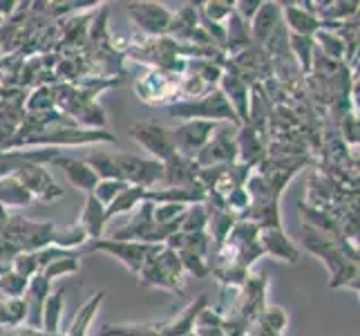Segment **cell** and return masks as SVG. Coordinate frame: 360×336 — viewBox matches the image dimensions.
<instances>
[{"label":"cell","mask_w":360,"mask_h":336,"mask_svg":"<svg viewBox=\"0 0 360 336\" xmlns=\"http://www.w3.org/2000/svg\"><path fill=\"white\" fill-rule=\"evenodd\" d=\"M300 240L307 251L320 258L322 263H325V267L329 269V273H331L329 287L331 290L358 292V263L347 258L345 249H342V235L333 238V235L302 227Z\"/></svg>","instance_id":"obj_1"},{"label":"cell","mask_w":360,"mask_h":336,"mask_svg":"<svg viewBox=\"0 0 360 336\" xmlns=\"http://www.w3.org/2000/svg\"><path fill=\"white\" fill-rule=\"evenodd\" d=\"M166 112L179 121L200 119V121H213V123H233L235 128L242 126L219 88L210 90L208 94L200 99H179V101L166 106Z\"/></svg>","instance_id":"obj_2"},{"label":"cell","mask_w":360,"mask_h":336,"mask_svg":"<svg viewBox=\"0 0 360 336\" xmlns=\"http://www.w3.org/2000/svg\"><path fill=\"white\" fill-rule=\"evenodd\" d=\"M11 175H14L25 186V191L39 202H56L65 195V191L54 182L52 173H49L43 164H36L32 159L16 161Z\"/></svg>","instance_id":"obj_3"},{"label":"cell","mask_w":360,"mask_h":336,"mask_svg":"<svg viewBox=\"0 0 360 336\" xmlns=\"http://www.w3.org/2000/svg\"><path fill=\"white\" fill-rule=\"evenodd\" d=\"M179 79L177 74L164 70H148L141 79L134 81V92L143 104H175L179 101Z\"/></svg>","instance_id":"obj_4"},{"label":"cell","mask_w":360,"mask_h":336,"mask_svg":"<svg viewBox=\"0 0 360 336\" xmlns=\"http://www.w3.org/2000/svg\"><path fill=\"white\" fill-rule=\"evenodd\" d=\"M126 9L139 34L148 36V39L168 36L172 14H175L172 9H168V5L155 3V0H143V3H128Z\"/></svg>","instance_id":"obj_5"},{"label":"cell","mask_w":360,"mask_h":336,"mask_svg":"<svg viewBox=\"0 0 360 336\" xmlns=\"http://www.w3.org/2000/svg\"><path fill=\"white\" fill-rule=\"evenodd\" d=\"M130 137L139 144L143 151L150 155V159L155 161H168L170 157H175V144H172V135L170 128L161 126L157 121H141V123H134L130 126Z\"/></svg>","instance_id":"obj_6"},{"label":"cell","mask_w":360,"mask_h":336,"mask_svg":"<svg viewBox=\"0 0 360 336\" xmlns=\"http://www.w3.org/2000/svg\"><path fill=\"white\" fill-rule=\"evenodd\" d=\"M155 244H143V242H121L112 238H98V240H88L83 247V251H103L108 256L117 258L119 263L126 267L132 276H139V271L146 263L148 254L153 251Z\"/></svg>","instance_id":"obj_7"},{"label":"cell","mask_w":360,"mask_h":336,"mask_svg":"<svg viewBox=\"0 0 360 336\" xmlns=\"http://www.w3.org/2000/svg\"><path fill=\"white\" fill-rule=\"evenodd\" d=\"M121 180L130 186H143V189H155L164 178V164L148 157H139L132 153H115Z\"/></svg>","instance_id":"obj_8"},{"label":"cell","mask_w":360,"mask_h":336,"mask_svg":"<svg viewBox=\"0 0 360 336\" xmlns=\"http://www.w3.org/2000/svg\"><path fill=\"white\" fill-rule=\"evenodd\" d=\"M193 161L200 168L224 166V164L238 161V146H235V135L231 132V123H217L213 137H210L208 144L202 148L200 155H197Z\"/></svg>","instance_id":"obj_9"},{"label":"cell","mask_w":360,"mask_h":336,"mask_svg":"<svg viewBox=\"0 0 360 336\" xmlns=\"http://www.w3.org/2000/svg\"><path fill=\"white\" fill-rule=\"evenodd\" d=\"M215 128H217V123H213V121H200V119L181 121L179 126L170 128L172 144H175L177 155L195 159L197 155H200L202 148L208 144L210 137H213Z\"/></svg>","instance_id":"obj_10"},{"label":"cell","mask_w":360,"mask_h":336,"mask_svg":"<svg viewBox=\"0 0 360 336\" xmlns=\"http://www.w3.org/2000/svg\"><path fill=\"white\" fill-rule=\"evenodd\" d=\"M282 23L293 36H314L320 30V20L314 11V0H297V3H280Z\"/></svg>","instance_id":"obj_11"},{"label":"cell","mask_w":360,"mask_h":336,"mask_svg":"<svg viewBox=\"0 0 360 336\" xmlns=\"http://www.w3.org/2000/svg\"><path fill=\"white\" fill-rule=\"evenodd\" d=\"M257 244L262 249V256H269L278 263H289L295 265L300 260V249L291 242V238L280 229H259L257 233Z\"/></svg>","instance_id":"obj_12"},{"label":"cell","mask_w":360,"mask_h":336,"mask_svg":"<svg viewBox=\"0 0 360 336\" xmlns=\"http://www.w3.org/2000/svg\"><path fill=\"white\" fill-rule=\"evenodd\" d=\"M208 303V294H200L195 298L193 303H188L179 314H175L170 321L164 323H157V330L161 336H191L193 328H195V321L200 316L202 309H206Z\"/></svg>","instance_id":"obj_13"},{"label":"cell","mask_w":360,"mask_h":336,"mask_svg":"<svg viewBox=\"0 0 360 336\" xmlns=\"http://www.w3.org/2000/svg\"><path fill=\"white\" fill-rule=\"evenodd\" d=\"M235 146H238V161L251 168H257L259 161L266 157L269 151V139L262 135H257L253 128L240 126L235 132Z\"/></svg>","instance_id":"obj_14"},{"label":"cell","mask_w":360,"mask_h":336,"mask_svg":"<svg viewBox=\"0 0 360 336\" xmlns=\"http://www.w3.org/2000/svg\"><path fill=\"white\" fill-rule=\"evenodd\" d=\"M52 294V282L43 278L41 273H36L34 278H30L27 292H25V301H27V321L25 328L39 330L43 328V305L47 301V296Z\"/></svg>","instance_id":"obj_15"},{"label":"cell","mask_w":360,"mask_h":336,"mask_svg":"<svg viewBox=\"0 0 360 336\" xmlns=\"http://www.w3.org/2000/svg\"><path fill=\"white\" fill-rule=\"evenodd\" d=\"M52 164L58 166V168H63L68 182L74 186V189L83 191L85 195H92V191L96 189L98 178H96V173L88 166V161H85V159H77V157H70V155H58Z\"/></svg>","instance_id":"obj_16"},{"label":"cell","mask_w":360,"mask_h":336,"mask_svg":"<svg viewBox=\"0 0 360 336\" xmlns=\"http://www.w3.org/2000/svg\"><path fill=\"white\" fill-rule=\"evenodd\" d=\"M153 202H141L136 206L134 216L130 218V222L126 224L123 229L112 233V240H121V242H143L148 240L153 227H155V220H153Z\"/></svg>","instance_id":"obj_17"},{"label":"cell","mask_w":360,"mask_h":336,"mask_svg":"<svg viewBox=\"0 0 360 336\" xmlns=\"http://www.w3.org/2000/svg\"><path fill=\"white\" fill-rule=\"evenodd\" d=\"M217 88L226 97V101L231 104L235 117H238L240 123L244 126L246 117H248V101H251V85H248L244 79H240L238 74L224 72V77H221Z\"/></svg>","instance_id":"obj_18"},{"label":"cell","mask_w":360,"mask_h":336,"mask_svg":"<svg viewBox=\"0 0 360 336\" xmlns=\"http://www.w3.org/2000/svg\"><path fill=\"white\" fill-rule=\"evenodd\" d=\"M282 23V9H280V3H262L259 9L255 11V16L248 25V32H251V43L262 47L264 41L273 34V30L278 27Z\"/></svg>","instance_id":"obj_19"},{"label":"cell","mask_w":360,"mask_h":336,"mask_svg":"<svg viewBox=\"0 0 360 336\" xmlns=\"http://www.w3.org/2000/svg\"><path fill=\"white\" fill-rule=\"evenodd\" d=\"M155 263H157L159 271L164 273V278L168 280L170 292L181 296L184 294V287H186V271L181 267L179 254L172 251V249H168L166 244H161L159 251L155 254Z\"/></svg>","instance_id":"obj_20"},{"label":"cell","mask_w":360,"mask_h":336,"mask_svg":"<svg viewBox=\"0 0 360 336\" xmlns=\"http://www.w3.org/2000/svg\"><path fill=\"white\" fill-rule=\"evenodd\" d=\"M197 170L200 166L193 159L175 155L164 161V178L161 186H195L197 184Z\"/></svg>","instance_id":"obj_21"},{"label":"cell","mask_w":360,"mask_h":336,"mask_svg":"<svg viewBox=\"0 0 360 336\" xmlns=\"http://www.w3.org/2000/svg\"><path fill=\"white\" fill-rule=\"evenodd\" d=\"M79 227L85 231L88 240H98L103 238V231H105V224H108V211L101 202L94 200V195H88L85 200V206L81 211V218H79Z\"/></svg>","instance_id":"obj_22"},{"label":"cell","mask_w":360,"mask_h":336,"mask_svg":"<svg viewBox=\"0 0 360 336\" xmlns=\"http://www.w3.org/2000/svg\"><path fill=\"white\" fill-rule=\"evenodd\" d=\"M358 0H322V3H314V11L320 23H345L358 18Z\"/></svg>","instance_id":"obj_23"},{"label":"cell","mask_w":360,"mask_h":336,"mask_svg":"<svg viewBox=\"0 0 360 336\" xmlns=\"http://www.w3.org/2000/svg\"><path fill=\"white\" fill-rule=\"evenodd\" d=\"M208 209V224H206V233L210 242H213V249L221 247L226 242L231 229L235 227V222H238V218H235L233 213H229L226 209H213V206H206Z\"/></svg>","instance_id":"obj_24"},{"label":"cell","mask_w":360,"mask_h":336,"mask_svg":"<svg viewBox=\"0 0 360 336\" xmlns=\"http://www.w3.org/2000/svg\"><path fill=\"white\" fill-rule=\"evenodd\" d=\"M34 202V197L25 191V186L11 175H3L0 178V204H3L7 211L9 209H22L30 206Z\"/></svg>","instance_id":"obj_25"},{"label":"cell","mask_w":360,"mask_h":336,"mask_svg":"<svg viewBox=\"0 0 360 336\" xmlns=\"http://www.w3.org/2000/svg\"><path fill=\"white\" fill-rule=\"evenodd\" d=\"M251 32H248V23H244L238 14L233 11V16L226 20V47L224 56H235L242 49L251 47Z\"/></svg>","instance_id":"obj_26"},{"label":"cell","mask_w":360,"mask_h":336,"mask_svg":"<svg viewBox=\"0 0 360 336\" xmlns=\"http://www.w3.org/2000/svg\"><path fill=\"white\" fill-rule=\"evenodd\" d=\"M289 52L291 58L295 61L297 70H300L302 77H307L311 72L314 66V56H316V43L311 36H293L289 34Z\"/></svg>","instance_id":"obj_27"},{"label":"cell","mask_w":360,"mask_h":336,"mask_svg":"<svg viewBox=\"0 0 360 336\" xmlns=\"http://www.w3.org/2000/svg\"><path fill=\"white\" fill-rule=\"evenodd\" d=\"M103 298H105L103 292H96L90 301L85 303L77 314H74V321L70 323L65 336H88L90 325H92V321L98 312V307H101V303H103Z\"/></svg>","instance_id":"obj_28"},{"label":"cell","mask_w":360,"mask_h":336,"mask_svg":"<svg viewBox=\"0 0 360 336\" xmlns=\"http://www.w3.org/2000/svg\"><path fill=\"white\" fill-rule=\"evenodd\" d=\"M311 39L316 43V49L322 56H327L331 61H338V63H345L347 49H345V43L340 41V36L333 30L322 27V25H320V30L311 36Z\"/></svg>","instance_id":"obj_29"},{"label":"cell","mask_w":360,"mask_h":336,"mask_svg":"<svg viewBox=\"0 0 360 336\" xmlns=\"http://www.w3.org/2000/svg\"><path fill=\"white\" fill-rule=\"evenodd\" d=\"M63 290L52 292L43 305V328L45 334H60V321H63Z\"/></svg>","instance_id":"obj_30"},{"label":"cell","mask_w":360,"mask_h":336,"mask_svg":"<svg viewBox=\"0 0 360 336\" xmlns=\"http://www.w3.org/2000/svg\"><path fill=\"white\" fill-rule=\"evenodd\" d=\"M27 321V301L25 298H0V330L3 328H22Z\"/></svg>","instance_id":"obj_31"},{"label":"cell","mask_w":360,"mask_h":336,"mask_svg":"<svg viewBox=\"0 0 360 336\" xmlns=\"http://www.w3.org/2000/svg\"><path fill=\"white\" fill-rule=\"evenodd\" d=\"M146 191H148V189H143V186H128V189L123 191V193L117 197V200L105 209V211H108V220L134 211L136 206H139V204L146 200Z\"/></svg>","instance_id":"obj_32"},{"label":"cell","mask_w":360,"mask_h":336,"mask_svg":"<svg viewBox=\"0 0 360 336\" xmlns=\"http://www.w3.org/2000/svg\"><path fill=\"white\" fill-rule=\"evenodd\" d=\"M85 161H88V166L96 173L98 180H121V173H119V166H117L115 153L94 151L92 155H88V159H85Z\"/></svg>","instance_id":"obj_33"},{"label":"cell","mask_w":360,"mask_h":336,"mask_svg":"<svg viewBox=\"0 0 360 336\" xmlns=\"http://www.w3.org/2000/svg\"><path fill=\"white\" fill-rule=\"evenodd\" d=\"M56 110L54 104V92L47 85H39V88H32L25 97V115H41V112Z\"/></svg>","instance_id":"obj_34"},{"label":"cell","mask_w":360,"mask_h":336,"mask_svg":"<svg viewBox=\"0 0 360 336\" xmlns=\"http://www.w3.org/2000/svg\"><path fill=\"white\" fill-rule=\"evenodd\" d=\"M79 269H81V251L74 254V256H68V258L54 260V263H49L47 267L41 269V276L52 282V280L65 278V276H74V273H79Z\"/></svg>","instance_id":"obj_35"},{"label":"cell","mask_w":360,"mask_h":336,"mask_svg":"<svg viewBox=\"0 0 360 336\" xmlns=\"http://www.w3.org/2000/svg\"><path fill=\"white\" fill-rule=\"evenodd\" d=\"M52 244H56L60 249H68V251H79V249L88 244V235H85V231L79 227V224L65 227V229H54Z\"/></svg>","instance_id":"obj_36"},{"label":"cell","mask_w":360,"mask_h":336,"mask_svg":"<svg viewBox=\"0 0 360 336\" xmlns=\"http://www.w3.org/2000/svg\"><path fill=\"white\" fill-rule=\"evenodd\" d=\"M208 224V209L206 204H193L184 211L179 233H204Z\"/></svg>","instance_id":"obj_37"},{"label":"cell","mask_w":360,"mask_h":336,"mask_svg":"<svg viewBox=\"0 0 360 336\" xmlns=\"http://www.w3.org/2000/svg\"><path fill=\"white\" fill-rule=\"evenodd\" d=\"M197 11L200 16L217 23V25H226V20L233 16V3H226V0H206V3H197Z\"/></svg>","instance_id":"obj_38"},{"label":"cell","mask_w":360,"mask_h":336,"mask_svg":"<svg viewBox=\"0 0 360 336\" xmlns=\"http://www.w3.org/2000/svg\"><path fill=\"white\" fill-rule=\"evenodd\" d=\"M101 336H161L157 325H141V323H112L101 330Z\"/></svg>","instance_id":"obj_39"},{"label":"cell","mask_w":360,"mask_h":336,"mask_svg":"<svg viewBox=\"0 0 360 336\" xmlns=\"http://www.w3.org/2000/svg\"><path fill=\"white\" fill-rule=\"evenodd\" d=\"M27 285L30 280H25L16 271L7 269L3 276H0V298H3V301H9V298H25Z\"/></svg>","instance_id":"obj_40"},{"label":"cell","mask_w":360,"mask_h":336,"mask_svg":"<svg viewBox=\"0 0 360 336\" xmlns=\"http://www.w3.org/2000/svg\"><path fill=\"white\" fill-rule=\"evenodd\" d=\"M128 186L130 184L121 182V180H98V184H96V189L92 191V195H94L96 202H101L108 209L123 191L128 189Z\"/></svg>","instance_id":"obj_41"},{"label":"cell","mask_w":360,"mask_h":336,"mask_svg":"<svg viewBox=\"0 0 360 336\" xmlns=\"http://www.w3.org/2000/svg\"><path fill=\"white\" fill-rule=\"evenodd\" d=\"M181 267L186 271V276H195V278H208L210 276V263L208 258H202L193 251H177Z\"/></svg>","instance_id":"obj_42"},{"label":"cell","mask_w":360,"mask_h":336,"mask_svg":"<svg viewBox=\"0 0 360 336\" xmlns=\"http://www.w3.org/2000/svg\"><path fill=\"white\" fill-rule=\"evenodd\" d=\"M9 269L16 271L18 276H22L25 280H30L36 276V273H41L39 260H36V254H32V251H18L14 258H11Z\"/></svg>","instance_id":"obj_43"},{"label":"cell","mask_w":360,"mask_h":336,"mask_svg":"<svg viewBox=\"0 0 360 336\" xmlns=\"http://www.w3.org/2000/svg\"><path fill=\"white\" fill-rule=\"evenodd\" d=\"M257 321H262L271 332L282 336L284 328L289 325V314H287V309L280 307V305H266Z\"/></svg>","instance_id":"obj_44"},{"label":"cell","mask_w":360,"mask_h":336,"mask_svg":"<svg viewBox=\"0 0 360 336\" xmlns=\"http://www.w3.org/2000/svg\"><path fill=\"white\" fill-rule=\"evenodd\" d=\"M360 128H358V112H347V115H342L338 119V137L347 144V146H356L358 148V142H360V137H358Z\"/></svg>","instance_id":"obj_45"},{"label":"cell","mask_w":360,"mask_h":336,"mask_svg":"<svg viewBox=\"0 0 360 336\" xmlns=\"http://www.w3.org/2000/svg\"><path fill=\"white\" fill-rule=\"evenodd\" d=\"M259 0H235L233 3V9H235V14H238L244 23H248V20H253V16H255V11L259 9Z\"/></svg>","instance_id":"obj_46"},{"label":"cell","mask_w":360,"mask_h":336,"mask_svg":"<svg viewBox=\"0 0 360 336\" xmlns=\"http://www.w3.org/2000/svg\"><path fill=\"white\" fill-rule=\"evenodd\" d=\"M16 9H18V3L16 0H0V16H3L5 20L9 16H14L16 14Z\"/></svg>","instance_id":"obj_47"},{"label":"cell","mask_w":360,"mask_h":336,"mask_svg":"<svg viewBox=\"0 0 360 336\" xmlns=\"http://www.w3.org/2000/svg\"><path fill=\"white\" fill-rule=\"evenodd\" d=\"M0 336H22V328H3Z\"/></svg>","instance_id":"obj_48"},{"label":"cell","mask_w":360,"mask_h":336,"mask_svg":"<svg viewBox=\"0 0 360 336\" xmlns=\"http://www.w3.org/2000/svg\"><path fill=\"white\" fill-rule=\"evenodd\" d=\"M9 218H11V216H9V211H7L3 204H0V231H3V227L9 222Z\"/></svg>","instance_id":"obj_49"},{"label":"cell","mask_w":360,"mask_h":336,"mask_svg":"<svg viewBox=\"0 0 360 336\" xmlns=\"http://www.w3.org/2000/svg\"><path fill=\"white\" fill-rule=\"evenodd\" d=\"M9 269V265H5V263H0V276H3V273Z\"/></svg>","instance_id":"obj_50"},{"label":"cell","mask_w":360,"mask_h":336,"mask_svg":"<svg viewBox=\"0 0 360 336\" xmlns=\"http://www.w3.org/2000/svg\"><path fill=\"white\" fill-rule=\"evenodd\" d=\"M3 25H5V18H3V16H0V30H3Z\"/></svg>","instance_id":"obj_51"},{"label":"cell","mask_w":360,"mask_h":336,"mask_svg":"<svg viewBox=\"0 0 360 336\" xmlns=\"http://www.w3.org/2000/svg\"><path fill=\"white\" fill-rule=\"evenodd\" d=\"M0 56H3V45H0Z\"/></svg>","instance_id":"obj_52"}]
</instances>
